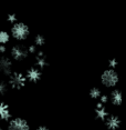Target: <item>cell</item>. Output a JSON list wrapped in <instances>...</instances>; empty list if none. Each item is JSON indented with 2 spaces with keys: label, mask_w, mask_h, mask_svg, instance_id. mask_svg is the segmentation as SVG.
I'll use <instances>...</instances> for the list:
<instances>
[{
  "label": "cell",
  "mask_w": 126,
  "mask_h": 130,
  "mask_svg": "<svg viewBox=\"0 0 126 130\" xmlns=\"http://www.w3.org/2000/svg\"><path fill=\"white\" fill-rule=\"evenodd\" d=\"M36 130H50L48 127H45V126H40V127H38V128Z\"/></svg>",
  "instance_id": "obj_21"
},
{
  "label": "cell",
  "mask_w": 126,
  "mask_h": 130,
  "mask_svg": "<svg viewBox=\"0 0 126 130\" xmlns=\"http://www.w3.org/2000/svg\"><path fill=\"white\" fill-rule=\"evenodd\" d=\"M104 122L108 130H117L121 127V119L115 115H108Z\"/></svg>",
  "instance_id": "obj_8"
},
{
  "label": "cell",
  "mask_w": 126,
  "mask_h": 130,
  "mask_svg": "<svg viewBox=\"0 0 126 130\" xmlns=\"http://www.w3.org/2000/svg\"><path fill=\"white\" fill-rule=\"evenodd\" d=\"M8 84L12 89H21L27 84V79H26L24 73L19 71H12V73L8 77Z\"/></svg>",
  "instance_id": "obj_3"
},
{
  "label": "cell",
  "mask_w": 126,
  "mask_h": 130,
  "mask_svg": "<svg viewBox=\"0 0 126 130\" xmlns=\"http://www.w3.org/2000/svg\"><path fill=\"white\" fill-rule=\"evenodd\" d=\"M7 130H30V126L26 119L17 117L8 121Z\"/></svg>",
  "instance_id": "obj_5"
},
{
  "label": "cell",
  "mask_w": 126,
  "mask_h": 130,
  "mask_svg": "<svg viewBox=\"0 0 126 130\" xmlns=\"http://www.w3.org/2000/svg\"><path fill=\"white\" fill-rule=\"evenodd\" d=\"M90 96L92 99H99V97L102 96V91L97 87H93L90 90Z\"/></svg>",
  "instance_id": "obj_14"
},
{
  "label": "cell",
  "mask_w": 126,
  "mask_h": 130,
  "mask_svg": "<svg viewBox=\"0 0 126 130\" xmlns=\"http://www.w3.org/2000/svg\"><path fill=\"white\" fill-rule=\"evenodd\" d=\"M26 79L30 82H38L42 77V72L40 69H38L37 67H31L28 68L27 71L24 73Z\"/></svg>",
  "instance_id": "obj_7"
},
{
  "label": "cell",
  "mask_w": 126,
  "mask_h": 130,
  "mask_svg": "<svg viewBox=\"0 0 126 130\" xmlns=\"http://www.w3.org/2000/svg\"><path fill=\"white\" fill-rule=\"evenodd\" d=\"M10 40V35L8 31L6 30H1L0 31V45L5 46L7 42H9Z\"/></svg>",
  "instance_id": "obj_13"
},
{
  "label": "cell",
  "mask_w": 126,
  "mask_h": 130,
  "mask_svg": "<svg viewBox=\"0 0 126 130\" xmlns=\"http://www.w3.org/2000/svg\"><path fill=\"white\" fill-rule=\"evenodd\" d=\"M119 76L114 69H106L101 75V84L106 88H113L118 84Z\"/></svg>",
  "instance_id": "obj_2"
},
{
  "label": "cell",
  "mask_w": 126,
  "mask_h": 130,
  "mask_svg": "<svg viewBox=\"0 0 126 130\" xmlns=\"http://www.w3.org/2000/svg\"><path fill=\"white\" fill-rule=\"evenodd\" d=\"M11 119V111L7 103L0 101V120L9 121Z\"/></svg>",
  "instance_id": "obj_10"
},
{
  "label": "cell",
  "mask_w": 126,
  "mask_h": 130,
  "mask_svg": "<svg viewBox=\"0 0 126 130\" xmlns=\"http://www.w3.org/2000/svg\"><path fill=\"white\" fill-rule=\"evenodd\" d=\"M108 102V96L107 94H102L101 97H99V103H102V105H106Z\"/></svg>",
  "instance_id": "obj_19"
},
{
  "label": "cell",
  "mask_w": 126,
  "mask_h": 130,
  "mask_svg": "<svg viewBox=\"0 0 126 130\" xmlns=\"http://www.w3.org/2000/svg\"><path fill=\"white\" fill-rule=\"evenodd\" d=\"M6 46H2V45H0V52H1V54H4V52H6Z\"/></svg>",
  "instance_id": "obj_22"
},
{
  "label": "cell",
  "mask_w": 126,
  "mask_h": 130,
  "mask_svg": "<svg viewBox=\"0 0 126 130\" xmlns=\"http://www.w3.org/2000/svg\"><path fill=\"white\" fill-rule=\"evenodd\" d=\"M0 72L8 77L12 73V61L7 56L0 57Z\"/></svg>",
  "instance_id": "obj_6"
},
{
  "label": "cell",
  "mask_w": 126,
  "mask_h": 130,
  "mask_svg": "<svg viewBox=\"0 0 126 130\" xmlns=\"http://www.w3.org/2000/svg\"><path fill=\"white\" fill-rule=\"evenodd\" d=\"M37 47L34 46V45H32V46H29L28 47V52L29 54H37Z\"/></svg>",
  "instance_id": "obj_20"
},
{
  "label": "cell",
  "mask_w": 126,
  "mask_h": 130,
  "mask_svg": "<svg viewBox=\"0 0 126 130\" xmlns=\"http://www.w3.org/2000/svg\"><path fill=\"white\" fill-rule=\"evenodd\" d=\"M110 100L114 106H121L122 105V92L118 89H114L110 94Z\"/></svg>",
  "instance_id": "obj_12"
},
{
  "label": "cell",
  "mask_w": 126,
  "mask_h": 130,
  "mask_svg": "<svg viewBox=\"0 0 126 130\" xmlns=\"http://www.w3.org/2000/svg\"><path fill=\"white\" fill-rule=\"evenodd\" d=\"M8 84L6 81H0V96H4V94L7 93V91H8Z\"/></svg>",
  "instance_id": "obj_16"
},
{
  "label": "cell",
  "mask_w": 126,
  "mask_h": 130,
  "mask_svg": "<svg viewBox=\"0 0 126 130\" xmlns=\"http://www.w3.org/2000/svg\"><path fill=\"white\" fill-rule=\"evenodd\" d=\"M34 63H36V67L38 69L42 70L44 69L45 67H48V60H46V57L43 51H37L36 57H34Z\"/></svg>",
  "instance_id": "obj_9"
},
{
  "label": "cell",
  "mask_w": 126,
  "mask_h": 130,
  "mask_svg": "<svg viewBox=\"0 0 126 130\" xmlns=\"http://www.w3.org/2000/svg\"><path fill=\"white\" fill-rule=\"evenodd\" d=\"M108 111H107V109L105 108V106H103L102 103H97L96 105V108H95V117H96V119H98V120H101V121H105V119L107 118L108 116Z\"/></svg>",
  "instance_id": "obj_11"
},
{
  "label": "cell",
  "mask_w": 126,
  "mask_h": 130,
  "mask_svg": "<svg viewBox=\"0 0 126 130\" xmlns=\"http://www.w3.org/2000/svg\"><path fill=\"white\" fill-rule=\"evenodd\" d=\"M108 67H110V69L115 70V68L117 67V60L116 59H111V60L108 61Z\"/></svg>",
  "instance_id": "obj_18"
},
{
  "label": "cell",
  "mask_w": 126,
  "mask_h": 130,
  "mask_svg": "<svg viewBox=\"0 0 126 130\" xmlns=\"http://www.w3.org/2000/svg\"><path fill=\"white\" fill-rule=\"evenodd\" d=\"M7 21L9 22V23H11V25H13V23H16L17 22V16L16 14H9L8 16V18H7Z\"/></svg>",
  "instance_id": "obj_17"
},
{
  "label": "cell",
  "mask_w": 126,
  "mask_h": 130,
  "mask_svg": "<svg viewBox=\"0 0 126 130\" xmlns=\"http://www.w3.org/2000/svg\"><path fill=\"white\" fill-rule=\"evenodd\" d=\"M45 43V39L42 35H37L34 37V46L36 47H42Z\"/></svg>",
  "instance_id": "obj_15"
},
{
  "label": "cell",
  "mask_w": 126,
  "mask_h": 130,
  "mask_svg": "<svg viewBox=\"0 0 126 130\" xmlns=\"http://www.w3.org/2000/svg\"><path fill=\"white\" fill-rule=\"evenodd\" d=\"M10 55L13 60L22 61V60H24V59H27V57L29 56L28 48L23 45H20V43L14 45L10 50Z\"/></svg>",
  "instance_id": "obj_4"
},
{
  "label": "cell",
  "mask_w": 126,
  "mask_h": 130,
  "mask_svg": "<svg viewBox=\"0 0 126 130\" xmlns=\"http://www.w3.org/2000/svg\"><path fill=\"white\" fill-rule=\"evenodd\" d=\"M29 35H30V29L24 22L17 21L11 27V36H12L13 39L18 41L26 40L29 37Z\"/></svg>",
  "instance_id": "obj_1"
}]
</instances>
